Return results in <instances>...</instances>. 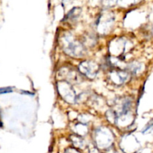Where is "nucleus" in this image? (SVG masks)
Here are the masks:
<instances>
[{
    "mask_svg": "<svg viewBox=\"0 0 153 153\" xmlns=\"http://www.w3.org/2000/svg\"><path fill=\"white\" fill-rule=\"evenodd\" d=\"M80 70L82 73L88 77L94 78L98 72V67L95 63L91 61H85L81 64Z\"/></svg>",
    "mask_w": 153,
    "mask_h": 153,
    "instance_id": "f257e3e1",
    "label": "nucleus"
},
{
    "mask_svg": "<svg viewBox=\"0 0 153 153\" xmlns=\"http://www.w3.org/2000/svg\"><path fill=\"white\" fill-rule=\"evenodd\" d=\"M153 128V118L146 125V126L144 127V128L143 129V133H146V131H148L149 130L152 129Z\"/></svg>",
    "mask_w": 153,
    "mask_h": 153,
    "instance_id": "f03ea898",
    "label": "nucleus"
},
{
    "mask_svg": "<svg viewBox=\"0 0 153 153\" xmlns=\"http://www.w3.org/2000/svg\"><path fill=\"white\" fill-rule=\"evenodd\" d=\"M117 0H103V4L105 6H113L117 3Z\"/></svg>",
    "mask_w": 153,
    "mask_h": 153,
    "instance_id": "7ed1b4c3",
    "label": "nucleus"
},
{
    "mask_svg": "<svg viewBox=\"0 0 153 153\" xmlns=\"http://www.w3.org/2000/svg\"><path fill=\"white\" fill-rule=\"evenodd\" d=\"M12 91V89L10 88H0V94H7Z\"/></svg>",
    "mask_w": 153,
    "mask_h": 153,
    "instance_id": "20e7f679",
    "label": "nucleus"
},
{
    "mask_svg": "<svg viewBox=\"0 0 153 153\" xmlns=\"http://www.w3.org/2000/svg\"><path fill=\"white\" fill-rule=\"evenodd\" d=\"M140 1V0H121V2L123 4H134V3H137V1Z\"/></svg>",
    "mask_w": 153,
    "mask_h": 153,
    "instance_id": "39448f33",
    "label": "nucleus"
}]
</instances>
